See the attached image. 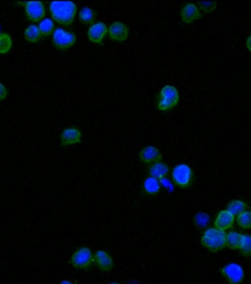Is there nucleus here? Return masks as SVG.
I'll return each mask as SVG.
<instances>
[{"mask_svg": "<svg viewBox=\"0 0 251 284\" xmlns=\"http://www.w3.org/2000/svg\"><path fill=\"white\" fill-rule=\"evenodd\" d=\"M82 132L75 127L66 128L60 135V142L63 146H70L80 142Z\"/></svg>", "mask_w": 251, "mask_h": 284, "instance_id": "f8f14e48", "label": "nucleus"}, {"mask_svg": "<svg viewBox=\"0 0 251 284\" xmlns=\"http://www.w3.org/2000/svg\"><path fill=\"white\" fill-rule=\"evenodd\" d=\"M41 34L36 25H29L24 31V38L30 43H36L41 39Z\"/></svg>", "mask_w": 251, "mask_h": 284, "instance_id": "412c9836", "label": "nucleus"}, {"mask_svg": "<svg viewBox=\"0 0 251 284\" xmlns=\"http://www.w3.org/2000/svg\"><path fill=\"white\" fill-rule=\"evenodd\" d=\"M242 241H243V235L236 231H230L228 233L226 234V245L232 250H237L240 248Z\"/></svg>", "mask_w": 251, "mask_h": 284, "instance_id": "a211bd4d", "label": "nucleus"}, {"mask_svg": "<svg viewBox=\"0 0 251 284\" xmlns=\"http://www.w3.org/2000/svg\"><path fill=\"white\" fill-rule=\"evenodd\" d=\"M161 188L160 180L156 179L152 177L145 178L142 183V191L148 196L157 195L161 191Z\"/></svg>", "mask_w": 251, "mask_h": 284, "instance_id": "f3484780", "label": "nucleus"}, {"mask_svg": "<svg viewBox=\"0 0 251 284\" xmlns=\"http://www.w3.org/2000/svg\"><path fill=\"white\" fill-rule=\"evenodd\" d=\"M226 234L224 231L217 228H208L203 233L201 244L211 252L223 250L226 242Z\"/></svg>", "mask_w": 251, "mask_h": 284, "instance_id": "f03ea898", "label": "nucleus"}, {"mask_svg": "<svg viewBox=\"0 0 251 284\" xmlns=\"http://www.w3.org/2000/svg\"><path fill=\"white\" fill-rule=\"evenodd\" d=\"M161 152L154 146H147L142 148L139 153V160L148 165L161 161Z\"/></svg>", "mask_w": 251, "mask_h": 284, "instance_id": "9d476101", "label": "nucleus"}, {"mask_svg": "<svg viewBox=\"0 0 251 284\" xmlns=\"http://www.w3.org/2000/svg\"><path fill=\"white\" fill-rule=\"evenodd\" d=\"M239 250L244 256H251V235H243V241Z\"/></svg>", "mask_w": 251, "mask_h": 284, "instance_id": "bb28decb", "label": "nucleus"}, {"mask_svg": "<svg viewBox=\"0 0 251 284\" xmlns=\"http://www.w3.org/2000/svg\"><path fill=\"white\" fill-rule=\"evenodd\" d=\"M109 36L112 40L124 41L129 35V29L124 24L120 22H114L110 25L108 29Z\"/></svg>", "mask_w": 251, "mask_h": 284, "instance_id": "4468645a", "label": "nucleus"}, {"mask_svg": "<svg viewBox=\"0 0 251 284\" xmlns=\"http://www.w3.org/2000/svg\"><path fill=\"white\" fill-rule=\"evenodd\" d=\"M179 102L177 88L171 85H166L161 88L157 100V107L161 111H167L176 107Z\"/></svg>", "mask_w": 251, "mask_h": 284, "instance_id": "7ed1b4c3", "label": "nucleus"}, {"mask_svg": "<svg viewBox=\"0 0 251 284\" xmlns=\"http://www.w3.org/2000/svg\"><path fill=\"white\" fill-rule=\"evenodd\" d=\"M40 32L44 36H48L54 32V25L52 20L49 19H45L40 22L38 26Z\"/></svg>", "mask_w": 251, "mask_h": 284, "instance_id": "5701e85b", "label": "nucleus"}, {"mask_svg": "<svg viewBox=\"0 0 251 284\" xmlns=\"http://www.w3.org/2000/svg\"><path fill=\"white\" fill-rule=\"evenodd\" d=\"M60 284H73V283L71 282V281H68V280H63V281H61Z\"/></svg>", "mask_w": 251, "mask_h": 284, "instance_id": "c756f323", "label": "nucleus"}, {"mask_svg": "<svg viewBox=\"0 0 251 284\" xmlns=\"http://www.w3.org/2000/svg\"><path fill=\"white\" fill-rule=\"evenodd\" d=\"M217 3L215 1H198V7L199 10L205 14H209L212 13L216 7H217Z\"/></svg>", "mask_w": 251, "mask_h": 284, "instance_id": "393cba45", "label": "nucleus"}, {"mask_svg": "<svg viewBox=\"0 0 251 284\" xmlns=\"http://www.w3.org/2000/svg\"><path fill=\"white\" fill-rule=\"evenodd\" d=\"M248 208V205L242 200H234L228 205L227 210L233 216H238Z\"/></svg>", "mask_w": 251, "mask_h": 284, "instance_id": "aec40b11", "label": "nucleus"}, {"mask_svg": "<svg viewBox=\"0 0 251 284\" xmlns=\"http://www.w3.org/2000/svg\"><path fill=\"white\" fill-rule=\"evenodd\" d=\"M220 273L230 284H240L245 278V272L240 265L230 263L220 269Z\"/></svg>", "mask_w": 251, "mask_h": 284, "instance_id": "0eeeda50", "label": "nucleus"}, {"mask_svg": "<svg viewBox=\"0 0 251 284\" xmlns=\"http://www.w3.org/2000/svg\"><path fill=\"white\" fill-rule=\"evenodd\" d=\"M245 46H246L248 51L251 53V35H250L247 38L246 41H245Z\"/></svg>", "mask_w": 251, "mask_h": 284, "instance_id": "c85d7f7f", "label": "nucleus"}, {"mask_svg": "<svg viewBox=\"0 0 251 284\" xmlns=\"http://www.w3.org/2000/svg\"><path fill=\"white\" fill-rule=\"evenodd\" d=\"M237 224L243 229L251 228V211L245 210L237 216Z\"/></svg>", "mask_w": 251, "mask_h": 284, "instance_id": "b1692460", "label": "nucleus"}, {"mask_svg": "<svg viewBox=\"0 0 251 284\" xmlns=\"http://www.w3.org/2000/svg\"><path fill=\"white\" fill-rule=\"evenodd\" d=\"M234 223V216L228 210L219 212L214 222L215 228L220 231H226L233 226Z\"/></svg>", "mask_w": 251, "mask_h": 284, "instance_id": "2eb2a0df", "label": "nucleus"}, {"mask_svg": "<svg viewBox=\"0 0 251 284\" xmlns=\"http://www.w3.org/2000/svg\"><path fill=\"white\" fill-rule=\"evenodd\" d=\"M193 171L186 163H179L172 169L171 179L176 186L186 188L190 186L193 181Z\"/></svg>", "mask_w": 251, "mask_h": 284, "instance_id": "20e7f679", "label": "nucleus"}, {"mask_svg": "<svg viewBox=\"0 0 251 284\" xmlns=\"http://www.w3.org/2000/svg\"><path fill=\"white\" fill-rule=\"evenodd\" d=\"M70 263L76 269H88L94 263V254L89 247H79L71 255Z\"/></svg>", "mask_w": 251, "mask_h": 284, "instance_id": "39448f33", "label": "nucleus"}, {"mask_svg": "<svg viewBox=\"0 0 251 284\" xmlns=\"http://www.w3.org/2000/svg\"><path fill=\"white\" fill-rule=\"evenodd\" d=\"M193 222L195 226L198 228H200V229L205 228L209 222V216L206 213L200 212V213H198L195 215V217H194Z\"/></svg>", "mask_w": 251, "mask_h": 284, "instance_id": "a878e982", "label": "nucleus"}, {"mask_svg": "<svg viewBox=\"0 0 251 284\" xmlns=\"http://www.w3.org/2000/svg\"><path fill=\"white\" fill-rule=\"evenodd\" d=\"M79 20L83 24H93L96 18V13L91 7H85L81 9L79 13Z\"/></svg>", "mask_w": 251, "mask_h": 284, "instance_id": "6ab92c4d", "label": "nucleus"}, {"mask_svg": "<svg viewBox=\"0 0 251 284\" xmlns=\"http://www.w3.org/2000/svg\"><path fill=\"white\" fill-rule=\"evenodd\" d=\"M110 284H119V283H117V282H113V283H110Z\"/></svg>", "mask_w": 251, "mask_h": 284, "instance_id": "7c9ffc66", "label": "nucleus"}, {"mask_svg": "<svg viewBox=\"0 0 251 284\" xmlns=\"http://www.w3.org/2000/svg\"><path fill=\"white\" fill-rule=\"evenodd\" d=\"M94 262L104 272H110L114 266V261L110 253L104 250H98L94 254Z\"/></svg>", "mask_w": 251, "mask_h": 284, "instance_id": "ddd939ff", "label": "nucleus"}, {"mask_svg": "<svg viewBox=\"0 0 251 284\" xmlns=\"http://www.w3.org/2000/svg\"><path fill=\"white\" fill-rule=\"evenodd\" d=\"M48 8L52 19L63 25H70L77 11L76 4L71 1H53Z\"/></svg>", "mask_w": 251, "mask_h": 284, "instance_id": "f257e3e1", "label": "nucleus"}, {"mask_svg": "<svg viewBox=\"0 0 251 284\" xmlns=\"http://www.w3.org/2000/svg\"><path fill=\"white\" fill-rule=\"evenodd\" d=\"M25 13L29 20L35 22H39L45 16V7L42 1H27L25 4Z\"/></svg>", "mask_w": 251, "mask_h": 284, "instance_id": "6e6552de", "label": "nucleus"}, {"mask_svg": "<svg viewBox=\"0 0 251 284\" xmlns=\"http://www.w3.org/2000/svg\"><path fill=\"white\" fill-rule=\"evenodd\" d=\"M147 172L149 177L161 180L168 175L170 172V168L164 162L160 161L149 165Z\"/></svg>", "mask_w": 251, "mask_h": 284, "instance_id": "dca6fc26", "label": "nucleus"}, {"mask_svg": "<svg viewBox=\"0 0 251 284\" xmlns=\"http://www.w3.org/2000/svg\"><path fill=\"white\" fill-rule=\"evenodd\" d=\"M180 15L182 22L186 24L192 23L202 18V13L198 5L192 2L187 3L182 7Z\"/></svg>", "mask_w": 251, "mask_h": 284, "instance_id": "1a4fd4ad", "label": "nucleus"}, {"mask_svg": "<svg viewBox=\"0 0 251 284\" xmlns=\"http://www.w3.org/2000/svg\"><path fill=\"white\" fill-rule=\"evenodd\" d=\"M108 32L107 25L101 22L93 23L88 29V36L90 41L95 44H101Z\"/></svg>", "mask_w": 251, "mask_h": 284, "instance_id": "9b49d317", "label": "nucleus"}, {"mask_svg": "<svg viewBox=\"0 0 251 284\" xmlns=\"http://www.w3.org/2000/svg\"><path fill=\"white\" fill-rule=\"evenodd\" d=\"M7 88L3 85L1 82H0V102L2 101L3 100L7 97Z\"/></svg>", "mask_w": 251, "mask_h": 284, "instance_id": "cd10ccee", "label": "nucleus"}, {"mask_svg": "<svg viewBox=\"0 0 251 284\" xmlns=\"http://www.w3.org/2000/svg\"><path fill=\"white\" fill-rule=\"evenodd\" d=\"M53 44L60 50L70 48L76 42V35L73 32L57 28L53 32Z\"/></svg>", "mask_w": 251, "mask_h": 284, "instance_id": "423d86ee", "label": "nucleus"}, {"mask_svg": "<svg viewBox=\"0 0 251 284\" xmlns=\"http://www.w3.org/2000/svg\"><path fill=\"white\" fill-rule=\"evenodd\" d=\"M13 41L11 37L6 32H0V54H6L11 50Z\"/></svg>", "mask_w": 251, "mask_h": 284, "instance_id": "4be33fe9", "label": "nucleus"}]
</instances>
